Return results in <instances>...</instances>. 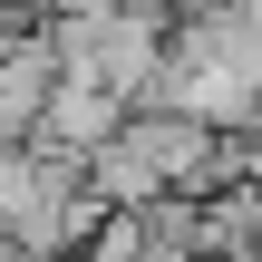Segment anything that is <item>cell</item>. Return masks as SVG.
I'll list each match as a JSON object with an SVG mask.
<instances>
[{"label":"cell","instance_id":"obj_3","mask_svg":"<svg viewBox=\"0 0 262 262\" xmlns=\"http://www.w3.org/2000/svg\"><path fill=\"white\" fill-rule=\"evenodd\" d=\"M117 0H29V29H58V19H107Z\"/></svg>","mask_w":262,"mask_h":262},{"label":"cell","instance_id":"obj_2","mask_svg":"<svg viewBox=\"0 0 262 262\" xmlns=\"http://www.w3.org/2000/svg\"><path fill=\"white\" fill-rule=\"evenodd\" d=\"M49 97H58L49 39H39V29H10V39H0V146H29L39 117H49Z\"/></svg>","mask_w":262,"mask_h":262},{"label":"cell","instance_id":"obj_1","mask_svg":"<svg viewBox=\"0 0 262 262\" xmlns=\"http://www.w3.org/2000/svg\"><path fill=\"white\" fill-rule=\"evenodd\" d=\"M39 39H49L58 78H88V88H107L117 107H136V97H146V78H156V58H165V19H136V10L58 19V29H39Z\"/></svg>","mask_w":262,"mask_h":262}]
</instances>
